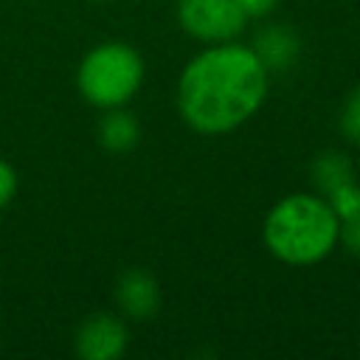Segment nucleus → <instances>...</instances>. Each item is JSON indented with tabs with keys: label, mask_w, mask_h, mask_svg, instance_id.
<instances>
[{
	"label": "nucleus",
	"mask_w": 360,
	"mask_h": 360,
	"mask_svg": "<svg viewBox=\"0 0 360 360\" xmlns=\"http://www.w3.org/2000/svg\"><path fill=\"white\" fill-rule=\"evenodd\" d=\"M264 93L267 70L253 48L217 45L186 65L177 84V107L191 129L219 135L248 121Z\"/></svg>",
	"instance_id": "nucleus-1"
},
{
	"label": "nucleus",
	"mask_w": 360,
	"mask_h": 360,
	"mask_svg": "<svg viewBox=\"0 0 360 360\" xmlns=\"http://www.w3.org/2000/svg\"><path fill=\"white\" fill-rule=\"evenodd\" d=\"M340 219L323 197L292 194L273 205L264 219V242L287 264H312L338 242Z\"/></svg>",
	"instance_id": "nucleus-2"
},
{
	"label": "nucleus",
	"mask_w": 360,
	"mask_h": 360,
	"mask_svg": "<svg viewBox=\"0 0 360 360\" xmlns=\"http://www.w3.org/2000/svg\"><path fill=\"white\" fill-rule=\"evenodd\" d=\"M143 82V62L138 51L124 42H107L93 48L79 65V90L96 107L127 104Z\"/></svg>",
	"instance_id": "nucleus-3"
},
{
	"label": "nucleus",
	"mask_w": 360,
	"mask_h": 360,
	"mask_svg": "<svg viewBox=\"0 0 360 360\" xmlns=\"http://www.w3.org/2000/svg\"><path fill=\"white\" fill-rule=\"evenodd\" d=\"M177 20L186 34L205 42H228L245 28V11L236 0H180Z\"/></svg>",
	"instance_id": "nucleus-4"
},
{
	"label": "nucleus",
	"mask_w": 360,
	"mask_h": 360,
	"mask_svg": "<svg viewBox=\"0 0 360 360\" xmlns=\"http://www.w3.org/2000/svg\"><path fill=\"white\" fill-rule=\"evenodd\" d=\"M127 349V326L115 315H90L76 332V352L84 360H112Z\"/></svg>",
	"instance_id": "nucleus-5"
},
{
	"label": "nucleus",
	"mask_w": 360,
	"mask_h": 360,
	"mask_svg": "<svg viewBox=\"0 0 360 360\" xmlns=\"http://www.w3.org/2000/svg\"><path fill=\"white\" fill-rule=\"evenodd\" d=\"M115 304L129 321H149L160 307V287L143 267H129L115 281Z\"/></svg>",
	"instance_id": "nucleus-6"
},
{
	"label": "nucleus",
	"mask_w": 360,
	"mask_h": 360,
	"mask_svg": "<svg viewBox=\"0 0 360 360\" xmlns=\"http://www.w3.org/2000/svg\"><path fill=\"white\" fill-rule=\"evenodd\" d=\"M253 53L267 73H284L301 53V39L287 25H267L253 37Z\"/></svg>",
	"instance_id": "nucleus-7"
},
{
	"label": "nucleus",
	"mask_w": 360,
	"mask_h": 360,
	"mask_svg": "<svg viewBox=\"0 0 360 360\" xmlns=\"http://www.w3.org/2000/svg\"><path fill=\"white\" fill-rule=\"evenodd\" d=\"M96 132H98V143L110 152H129L141 138V127H138L135 115L121 107H110L101 115Z\"/></svg>",
	"instance_id": "nucleus-8"
},
{
	"label": "nucleus",
	"mask_w": 360,
	"mask_h": 360,
	"mask_svg": "<svg viewBox=\"0 0 360 360\" xmlns=\"http://www.w3.org/2000/svg\"><path fill=\"white\" fill-rule=\"evenodd\" d=\"M354 180V169H352V160L343 155V152H321L312 163V183L315 188L329 197L335 188L346 186Z\"/></svg>",
	"instance_id": "nucleus-9"
},
{
	"label": "nucleus",
	"mask_w": 360,
	"mask_h": 360,
	"mask_svg": "<svg viewBox=\"0 0 360 360\" xmlns=\"http://www.w3.org/2000/svg\"><path fill=\"white\" fill-rule=\"evenodd\" d=\"M329 202V208L335 211V217L343 222V219H352V217H360V183L352 180L340 188H335L329 197H323Z\"/></svg>",
	"instance_id": "nucleus-10"
},
{
	"label": "nucleus",
	"mask_w": 360,
	"mask_h": 360,
	"mask_svg": "<svg viewBox=\"0 0 360 360\" xmlns=\"http://www.w3.org/2000/svg\"><path fill=\"white\" fill-rule=\"evenodd\" d=\"M340 132L352 143H360V87L346 98V104L340 110Z\"/></svg>",
	"instance_id": "nucleus-11"
},
{
	"label": "nucleus",
	"mask_w": 360,
	"mask_h": 360,
	"mask_svg": "<svg viewBox=\"0 0 360 360\" xmlns=\"http://www.w3.org/2000/svg\"><path fill=\"white\" fill-rule=\"evenodd\" d=\"M338 239H343V245L360 256V217H352V219H343L340 222V231H338Z\"/></svg>",
	"instance_id": "nucleus-12"
},
{
	"label": "nucleus",
	"mask_w": 360,
	"mask_h": 360,
	"mask_svg": "<svg viewBox=\"0 0 360 360\" xmlns=\"http://www.w3.org/2000/svg\"><path fill=\"white\" fill-rule=\"evenodd\" d=\"M14 191H17V172L6 160H0V208L11 202Z\"/></svg>",
	"instance_id": "nucleus-13"
},
{
	"label": "nucleus",
	"mask_w": 360,
	"mask_h": 360,
	"mask_svg": "<svg viewBox=\"0 0 360 360\" xmlns=\"http://www.w3.org/2000/svg\"><path fill=\"white\" fill-rule=\"evenodd\" d=\"M278 0H236V6L245 11V17H264L276 8Z\"/></svg>",
	"instance_id": "nucleus-14"
}]
</instances>
